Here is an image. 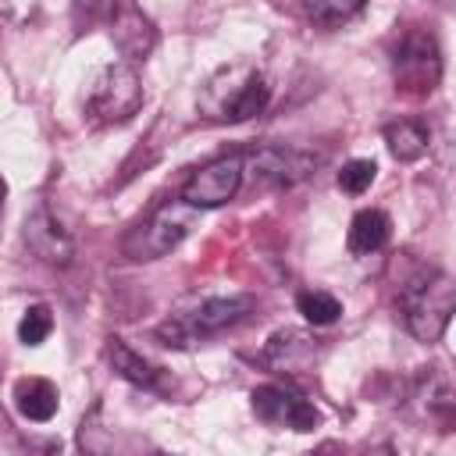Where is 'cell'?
<instances>
[{
  "mask_svg": "<svg viewBox=\"0 0 456 456\" xmlns=\"http://www.w3.org/2000/svg\"><path fill=\"white\" fill-rule=\"evenodd\" d=\"M296 310H299L314 328H328V324H335V321L342 317V303H338L331 292H324V289H303V292L296 296Z\"/></svg>",
  "mask_w": 456,
  "mask_h": 456,
  "instance_id": "17",
  "label": "cell"
},
{
  "mask_svg": "<svg viewBox=\"0 0 456 456\" xmlns=\"http://www.w3.org/2000/svg\"><path fill=\"white\" fill-rule=\"evenodd\" d=\"M25 246H28L43 264H53V267H68L71 256H75L71 235L61 228V221H57L46 207H36V210L25 217Z\"/></svg>",
  "mask_w": 456,
  "mask_h": 456,
  "instance_id": "10",
  "label": "cell"
},
{
  "mask_svg": "<svg viewBox=\"0 0 456 456\" xmlns=\"http://www.w3.org/2000/svg\"><path fill=\"white\" fill-rule=\"evenodd\" d=\"M403 303V324L406 331L431 346L445 335L452 314H456V278L445 271H424L417 281H410L399 296Z\"/></svg>",
  "mask_w": 456,
  "mask_h": 456,
  "instance_id": "2",
  "label": "cell"
},
{
  "mask_svg": "<svg viewBox=\"0 0 456 456\" xmlns=\"http://www.w3.org/2000/svg\"><path fill=\"white\" fill-rule=\"evenodd\" d=\"M142 107V82L132 64H107L86 100V110L100 125H121Z\"/></svg>",
  "mask_w": 456,
  "mask_h": 456,
  "instance_id": "6",
  "label": "cell"
},
{
  "mask_svg": "<svg viewBox=\"0 0 456 456\" xmlns=\"http://www.w3.org/2000/svg\"><path fill=\"white\" fill-rule=\"evenodd\" d=\"M14 406H18V413H21L25 420L46 424V420L57 413L61 395H57L53 381H46V378H21V381L14 385Z\"/></svg>",
  "mask_w": 456,
  "mask_h": 456,
  "instance_id": "14",
  "label": "cell"
},
{
  "mask_svg": "<svg viewBox=\"0 0 456 456\" xmlns=\"http://www.w3.org/2000/svg\"><path fill=\"white\" fill-rule=\"evenodd\" d=\"M249 310H253V296H210V299H200L189 314H175L171 321H164L157 328V338H164V346L185 349L207 335H217L239 324Z\"/></svg>",
  "mask_w": 456,
  "mask_h": 456,
  "instance_id": "3",
  "label": "cell"
},
{
  "mask_svg": "<svg viewBox=\"0 0 456 456\" xmlns=\"http://www.w3.org/2000/svg\"><path fill=\"white\" fill-rule=\"evenodd\" d=\"M392 78L395 89L406 96H424L438 86L442 78V53L431 32L424 28H406L392 50Z\"/></svg>",
  "mask_w": 456,
  "mask_h": 456,
  "instance_id": "4",
  "label": "cell"
},
{
  "mask_svg": "<svg viewBox=\"0 0 456 456\" xmlns=\"http://www.w3.org/2000/svg\"><path fill=\"white\" fill-rule=\"evenodd\" d=\"M192 203L175 200V203H160L142 224H135L125 239V253L132 260H157L164 253H171L192 228Z\"/></svg>",
  "mask_w": 456,
  "mask_h": 456,
  "instance_id": "5",
  "label": "cell"
},
{
  "mask_svg": "<svg viewBox=\"0 0 456 456\" xmlns=\"http://www.w3.org/2000/svg\"><path fill=\"white\" fill-rule=\"evenodd\" d=\"M107 360H110V367L125 378V381H132V385H139V388H153L157 385V378H160V367H153L142 353H135L125 338H107Z\"/></svg>",
  "mask_w": 456,
  "mask_h": 456,
  "instance_id": "15",
  "label": "cell"
},
{
  "mask_svg": "<svg viewBox=\"0 0 456 456\" xmlns=\"http://www.w3.org/2000/svg\"><path fill=\"white\" fill-rule=\"evenodd\" d=\"M242 175H246V157H242V153L214 157V160H207L203 167H196V171L189 175V182L182 185V200L192 203L196 210H203V207H221V203H228V200L239 192Z\"/></svg>",
  "mask_w": 456,
  "mask_h": 456,
  "instance_id": "7",
  "label": "cell"
},
{
  "mask_svg": "<svg viewBox=\"0 0 456 456\" xmlns=\"http://www.w3.org/2000/svg\"><path fill=\"white\" fill-rule=\"evenodd\" d=\"M271 100V86L264 78V71L256 64L235 61L217 68L196 96V114L203 121H217V125H239L249 121L253 114H260Z\"/></svg>",
  "mask_w": 456,
  "mask_h": 456,
  "instance_id": "1",
  "label": "cell"
},
{
  "mask_svg": "<svg viewBox=\"0 0 456 456\" xmlns=\"http://www.w3.org/2000/svg\"><path fill=\"white\" fill-rule=\"evenodd\" d=\"M50 328H53V314H50V306L32 303V306L21 314L18 338H21L25 346H43V342H46V335H50Z\"/></svg>",
  "mask_w": 456,
  "mask_h": 456,
  "instance_id": "20",
  "label": "cell"
},
{
  "mask_svg": "<svg viewBox=\"0 0 456 456\" xmlns=\"http://www.w3.org/2000/svg\"><path fill=\"white\" fill-rule=\"evenodd\" d=\"M253 178L264 185H296L299 178H306L317 167L314 153L292 150V146H260L253 153H242Z\"/></svg>",
  "mask_w": 456,
  "mask_h": 456,
  "instance_id": "9",
  "label": "cell"
},
{
  "mask_svg": "<svg viewBox=\"0 0 456 456\" xmlns=\"http://www.w3.org/2000/svg\"><path fill=\"white\" fill-rule=\"evenodd\" d=\"M385 142H388L395 160L410 164V160H420L428 153V128L420 121H410V118L406 121H392L385 128Z\"/></svg>",
  "mask_w": 456,
  "mask_h": 456,
  "instance_id": "16",
  "label": "cell"
},
{
  "mask_svg": "<svg viewBox=\"0 0 456 456\" xmlns=\"http://www.w3.org/2000/svg\"><path fill=\"white\" fill-rule=\"evenodd\" d=\"M110 39L118 46L121 57L128 61H142L153 46H157V28L150 18H142L135 7H125L110 18Z\"/></svg>",
  "mask_w": 456,
  "mask_h": 456,
  "instance_id": "11",
  "label": "cell"
},
{
  "mask_svg": "<svg viewBox=\"0 0 456 456\" xmlns=\"http://www.w3.org/2000/svg\"><path fill=\"white\" fill-rule=\"evenodd\" d=\"M367 0H303L306 18H314L317 25H338L346 18H353Z\"/></svg>",
  "mask_w": 456,
  "mask_h": 456,
  "instance_id": "19",
  "label": "cell"
},
{
  "mask_svg": "<svg viewBox=\"0 0 456 456\" xmlns=\"http://www.w3.org/2000/svg\"><path fill=\"white\" fill-rule=\"evenodd\" d=\"M378 175V164L367 160V157H356V160H346L342 171H338V189L349 192V196H360Z\"/></svg>",
  "mask_w": 456,
  "mask_h": 456,
  "instance_id": "21",
  "label": "cell"
},
{
  "mask_svg": "<svg viewBox=\"0 0 456 456\" xmlns=\"http://www.w3.org/2000/svg\"><path fill=\"white\" fill-rule=\"evenodd\" d=\"M388 239H392V217L378 207H367L349 221V239L346 242H349V253H356V256L385 249Z\"/></svg>",
  "mask_w": 456,
  "mask_h": 456,
  "instance_id": "12",
  "label": "cell"
},
{
  "mask_svg": "<svg viewBox=\"0 0 456 456\" xmlns=\"http://www.w3.org/2000/svg\"><path fill=\"white\" fill-rule=\"evenodd\" d=\"M299 349H314L306 335H299V331H278V335L267 342L264 363H271V367H278V370H299V367H303V360H296Z\"/></svg>",
  "mask_w": 456,
  "mask_h": 456,
  "instance_id": "18",
  "label": "cell"
},
{
  "mask_svg": "<svg viewBox=\"0 0 456 456\" xmlns=\"http://www.w3.org/2000/svg\"><path fill=\"white\" fill-rule=\"evenodd\" d=\"M249 406L256 413V420L271 424V428H289V431H314L321 424V413L310 399H303L299 392L285 388V385H260L249 395Z\"/></svg>",
  "mask_w": 456,
  "mask_h": 456,
  "instance_id": "8",
  "label": "cell"
},
{
  "mask_svg": "<svg viewBox=\"0 0 456 456\" xmlns=\"http://www.w3.org/2000/svg\"><path fill=\"white\" fill-rule=\"evenodd\" d=\"M417 399H420L424 417H428L438 431H452V428H456V388H452L445 378L424 374Z\"/></svg>",
  "mask_w": 456,
  "mask_h": 456,
  "instance_id": "13",
  "label": "cell"
}]
</instances>
